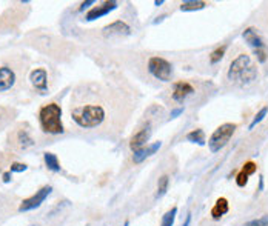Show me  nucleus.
Masks as SVG:
<instances>
[{
  "label": "nucleus",
  "instance_id": "obj_1",
  "mask_svg": "<svg viewBox=\"0 0 268 226\" xmlns=\"http://www.w3.org/2000/svg\"><path fill=\"white\" fill-rule=\"evenodd\" d=\"M71 119L84 129H94L107 120V109L102 103H85L71 108Z\"/></svg>",
  "mask_w": 268,
  "mask_h": 226
},
{
  "label": "nucleus",
  "instance_id": "obj_2",
  "mask_svg": "<svg viewBox=\"0 0 268 226\" xmlns=\"http://www.w3.org/2000/svg\"><path fill=\"white\" fill-rule=\"evenodd\" d=\"M227 77L230 82L239 85H250L258 78V68L253 65L251 57L247 52H242L230 63Z\"/></svg>",
  "mask_w": 268,
  "mask_h": 226
},
{
  "label": "nucleus",
  "instance_id": "obj_3",
  "mask_svg": "<svg viewBox=\"0 0 268 226\" xmlns=\"http://www.w3.org/2000/svg\"><path fill=\"white\" fill-rule=\"evenodd\" d=\"M40 128L46 134H63L65 128L62 123V108L57 103L43 105L39 111Z\"/></svg>",
  "mask_w": 268,
  "mask_h": 226
},
{
  "label": "nucleus",
  "instance_id": "obj_4",
  "mask_svg": "<svg viewBox=\"0 0 268 226\" xmlns=\"http://www.w3.org/2000/svg\"><path fill=\"white\" fill-rule=\"evenodd\" d=\"M236 125L235 123H224L220 125L217 129H214V132L209 135L208 139V150L211 154L219 152L220 150H224L227 143L230 142V139L233 137V134L236 132Z\"/></svg>",
  "mask_w": 268,
  "mask_h": 226
},
{
  "label": "nucleus",
  "instance_id": "obj_5",
  "mask_svg": "<svg viewBox=\"0 0 268 226\" xmlns=\"http://www.w3.org/2000/svg\"><path fill=\"white\" fill-rule=\"evenodd\" d=\"M148 73L160 82H170L173 75V65L160 55L148 59Z\"/></svg>",
  "mask_w": 268,
  "mask_h": 226
},
{
  "label": "nucleus",
  "instance_id": "obj_6",
  "mask_svg": "<svg viewBox=\"0 0 268 226\" xmlns=\"http://www.w3.org/2000/svg\"><path fill=\"white\" fill-rule=\"evenodd\" d=\"M242 37L253 48L256 57H258V62L265 63L267 59H268V51H267V45H265L264 39L259 36L258 31H256L253 26H250V28H247L245 31L242 32Z\"/></svg>",
  "mask_w": 268,
  "mask_h": 226
},
{
  "label": "nucleus",
  "instance_id": "obj_7",
  "mask_svg": "<svg viewBox=\"0 0 268 226\" xmlns=\"http://www.w3.org/2000/svg\"><path fill=\"white\" fill-rule=\"evenodd\" d=\"M51 191L53 188L50 185H45L42 186L39 191H36V194H32L31 197L25 199L22 203H20V206H19V212H28V211H32V209H36L39 208L42 203L48 199V196L51 194Z\"/></svg>",
  "mask_w": 268,
  "mask_h": 226
},
{
  "label": "nucleus",
  "instance_id": "obj_8",
  "mask_svg": "<svg viewBox=\"0 0 268 226\" xmlns=\"http://www.w3.org/2000/svg\"><path fill=\"white\" fill-rule=\"evenodd\" d=\"M30 82L40 94L48 93V74H46V70H43V68H36V70L31 71Z\"/></svg>",
  "mask_w": 268,
  "mask_h": 226
},
{
  "label": "nucleus",
  "instance_id": "obj_9",
  "mask_svg": "<svg viewBox=\"0 0 268 226\" xmlns=\"http://www.w3.org/2000/svg\"><path fill=\"white\" fill-rule=\"evenodd\" d=\"M151 132H153V129H151V125L148 123L147 126L141 128V129H139V131L133 135L131 140H130V148H131L133 152H136V151H139V150L145 148L147 142H148L149 137H151Z\"/></svg>",
  "mask_w": 268,
  "mask_h": 226
},
{
  "label": "nucleus",
  "instance_id": "obj_10",
  "mask_svg": "<svg viewBox=\"0 0 268 226\" xmlns=\"http://www.w3.org/2000/svg\"><path fill=\"white\" fill-rule=\"evenodd\" d=\"M118 6H119V3L118 2H113V0H111V2H103V3H100V5H97L94 8H91L88 13L85 14V20L87 22H91V20L100 19L103 16L110 14L111 11H114Z\"/></svg>",
  "mask_w": 268,
  "mask_h": 226
},
{
  "label": "nucleus",
  "instance_id": "obj_11",
  "mask_svg": "<svg viewBox=\"0 0 268 226\" xmlns=\"http://www.w3.org/2000/svg\"><path fill=\"white\" fill-rule=\"evenodd\" d=\"M194 93V86L190 83V82H185V80H180V82H176L173 85V91H171V99L174 101H178V103H182V101L191 96Z\"/></svg>",
  "mask_w": 268,
  "mask_h": 226
},
{
  "label": "nucleus",
  "instance_id": "obj_12",
  "mask_svg": "<svg viewBox=\"0 0 268 226\" xmlns=\"http://www.w3.org/2000/svg\"><path fill=\"white\" fill-rule=\"evenodd\" d=\"M16 83V73L9 66H0V93L11 89Z\"/></svg>",
  "mask_w": 268,
  "mask_h": 226
},
{
  "label": "nucleus",
  "instance_id": "obj_13",
  "mask_svg": "<svg viewBox=\"0 0 268 226\" xmlns=\"http://www.w3.org/2000/svg\"><path fill=\"white\" fill-rule=\"evenodd\" d=\"M130 32H131V28L128 26L123 20H116L108 26L103 28L105 36H128Z\"/></svg>",
  "mask_w": 268,
  "mask_h": 226
},
{
  "label": "nucleus",
  "instance_id": "obj_14",
  "mask_svg": "<svg viewBox=\"0 0 268 226\" xmlns=\"http://www.w3.org/2000/svg\"><path fill=\"white\" fill-rule=\"evenodd\" d=\"M160 146H162V142H154V143H151V145H147L145 148L139 150V151H136L133 154V162L134 163H142L145 159H148L149 155L156 154L160 150Z\"/></svg>",
  "mask_w": 268,
  "mask_h": 226
},
{
  "label": "nucleus",
  "instance_id": "obj_15",
  "mask_svg": "<svg viewBox=\"0 0 268 226\" xmlns=\"http://www.w3.org/2000/svg\"><path fill=\"white\" fill-rule=\"evenodd\" d=\"M230 211V203L225 197H219L214 203V206L211 208V219L213 220H220L225 214Z\"/></svg>",
  "mask_w": 268,
  "mask_h": 226
},
{
  "label": "nucleus",
  "instance_id": "obj_16",
  "mask_svg": "<svg viewBox=\"0 0 268 226\" xmlns=\"http://www.w3.org/2000/svg\"><path fill=\"white\" fill-rule=\"evenodd\" d=\"M14 140H16V143H17V146L20 150H27V148H30V146L34 145V140H32V137H31L27 129H19L16 132V139Z\"/></svg>",
  "mask_w": 268,
  "mask_h": 226
},
{
  "label": "nucleus",
  "instance_id": "obj_17",
  "mask_svg": "<svg viewBox=\"0 0 268 226\" xmlns=\"http://www.w3.org/2000/svg\"><path fill=\"white\" fill-rule=\"evenodd\" d=\"M43 162L46 165V168L53 173H59L60 171V162L57 159V155L53 152H45L43 154Z\"/></svg>",
  "mask_w": 268,
  "mask_h": 226
},
{
  "label": "nucleus",
  "instance_id": "obj_18",
  "mask_svg": "<svg viewBox=\"0 0 268 226\" xmlns=\"http://www.w3.org/2000/svg\"><path fill=\"white\" fill-rule=\"evenodd\" d=\"M207 6V2H202V0H186L180 5L182 11H199L204 9Z\"/></svg>",
  "mask_w": 268,
  "mask_h": 226
},
{
  "label": "nucleus",
  "instance_id": "obj_19",
  "mask_svg": "<svg viewBox=\"0 0 268 226\" xmlns=\"http://www.w3.org/2000/svg\"><path fill=\"white\" fill-rule=\"evenodd\" d=\"M170 188V177L168 176H162L159 180H157V191H156V197L160 199L167 194V191Z\"/></svg>",
  "mask_w": 268,
  "mask_h": 226
},
{
  "label": "nucleus",
  "instance_id": "obj_20",
  "mask_svg": "<svg viewBox=\"0 0 268 226\" xmlns=\"http://www.w3.org/2000/svg\"><path fill=\"white\" fill-rule=\"evenodd\" d=\"M186 140L202 146V145H205V132L202 129H193L186 134Z\"/></svg>",
  "mask_w": 268,
  "mask_h": 226
},
{
  "label": "nucleus",
  "instance_id": "obj_21",
  "mask_svg": "<svg viewBox=\"0 0 268 226\" xmlns=\"http://www.w3.org/2000/svg\"><path fill=\"white\" fill-rule=\"evenodd\" d=\"M176 216H178V208L173 206L170 211H167L164 214V217H162V220H160V226H173L174 220H176Z\"/></svg>",
  "mask_w": 268,
  "mask_h": 226
},
{
  "label": "nucleus",
  "instance_id": "obj_22",
  "mask_svg": "<svg viewBox=\"0 0 268 226\" xmlns=\"http://www.w3.org/2000/svg\"><path fill=\"white\" fill-rule=\"evenodd\" d=\"M225 51H227V45H222V47H217L211 54H209V63H211V65L219 63L220 60L224 59Z\"/></svg>",
  "mask_w": 268,
  "mask_h": 226
},
{
  "label": "nucleus",
  "instance_id": "obj_23",
  "mask_svg": "<svg viewBox=\"0 0 268 226\" xmlns=\"http://www.w3.org/2000/svg\"><path fill=\"white\" fill-rule=\"evenodd\" d=\"M267 114H268V106H264V108H261L259 109V112L258 114L254 116V119H253V122L250 123V126H248V129H253L258 123H261L265 117H267Z\"/></svg>",
  "mask_w": 268,
  "mask_h": 226
},
{
  "label": "nucleus",
  "instance_id": "obj_24",
  "mask_svg": "<svg viewBox=\"0 0 268 226\" xmlns=\"http://www.w3.org/2000/svg\"><path fill=\"white\" fill-rule=\"evenodd\" d=\"M245 226H268V214H264L259 219H253L247 222Z\"/></svg>",
  "mask_w": 268,
  "mask_h": 226
},
{
  "label": "nucleus",
  "instance_id": "obj_25",
  "mask_svg": "<svg viewBox=\"0 0 268 226\" xmlns=\"http://www.w3.org/2000/svg\"><path fill=\"white\" fill-rule=\"evenodd\" d=\"M27 169H28V166L25 163H13L9 171L11 173H23V171H27Z\"/></svg>",
  "mask_w": 268,
  "mask_h": 226
},
{
  "label": "nucleus",
  "instance_id": "obj_26",
  "mask_svg": "<svg viewBox=\"0 0 268 226\" xmlns=\"http://www.w3.org/2000/svg\"><path fill=\"white\" fill-rule=\"evenodd\" d=\"M182 112H183V106H179V108H176V109H173V111H171L170 117H171V119H176L178 116L182 114Z\"/></svg>",
  "mask_w": 268,
  "mask_h": 226
},
{
  "label": "nucleus",
  "instance_id": "obj_27",
  "mask_svg": "<svg viewBox=\"0 0 268 226\" xmlns=\"http://www.w3.org/2000/svg\"><path fill=\"white\" fill-rule=\"evenodd\" d=\"M96 2L94 0H88V2H84L82 5H80V8H79V11H84L85 8H88V6H91V5H94Z\"/></svg>",
  "mask_w": 268,
  "mask_h": 226
},
{
  "label": "nucleus",
  "instance_id": "obj_28",
  "mask_svg": "<svg viewBox=\"0 0 268 226\" xmlns=\"http://www.w3.org/2000/svg\"><path fill=\"white\" fill-rule=\"evenodd\" d=\"M9 180H11V171H8V173H5V174H3V182H5V183H8Z\"/></svg>",
  "mask_w": 268,
  "mask_h": 226
},
{
  "label": "nucleus",
  "instance_id": "obj_29",
  "mask_svg": "<svg viewBox=\"0 0 268 226\" xmlns=\"http://www.w3.org/2000/svg\"><path fill=\"white\" fill-rule=\"evenodd\" d=\"M190 222H191V214H188V216H186V219H185V223H183L182 226H190Z\"/></svg>",
  "mask_w": 268,
  "mask_h": 226
},
{
  "label": "nucleus",
  "instance_id": "obj_30",
  "mask_svg": "<svg viewBox=\"0 0 268 226\" xmlns=\"http://www.w3.org/2000/svg\"><path fill=\"white\" fill-rule=\"evenodd\" d=\"M162 3H164V0H156V2H154V5H156V6H160Z\"/></svg>",
  "mask_w": 268,
  "mask_h": 226
},
{
  "label": "nucleus",
  "instance_id": "obj_31",
  "mask_svg": "<svg viewBox=\"0 0 268 226\" xmlns=\"http://www.w3.org/2000/svg\"><path fill=\"white\" fill-rule=\"evenodd\" d=\"M123 226H130V222H128V220H126V222L123 223Z\"/></svg>",
  "mask_w": 268,
  "mask_h": 226
},
{
  "label": "nucleus",
  "instance_id": "obj_32",
  "mask_svg": "<svg viewBox=\"0 0 268 226\" xmlns=\"http://www.w3.org/2000/svg\"><path fill=\"white\" fill-rule=\"evenodd\" d=\"M0 120H2V114H0Z\"/></svg>",
  "mask_w": 268,
  "mask_h": 226
}]
</instances>
